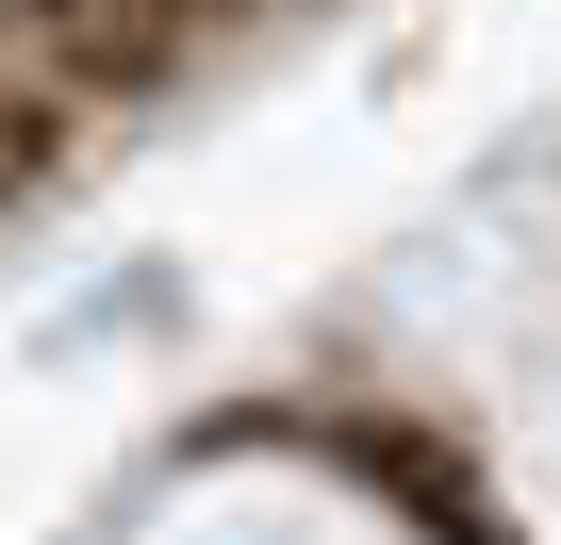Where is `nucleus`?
<instances>
[{
  "label": "nucleus",
  "instance_id": "nucleus-1",
  "mask_svg": "<svg viewBox=\"0 0 561 545\" xmlns=\"http://www.w3.org/2000/svg\"><path fill=\"white\" fill-rule=\"evenodd\" d=\"M0 18L50 34V50H67V83H149V67L182 50L198 0H0Z\"/></svg>",
  "mask_w": 561,
  "mask_h": 545
}]
</instances>
